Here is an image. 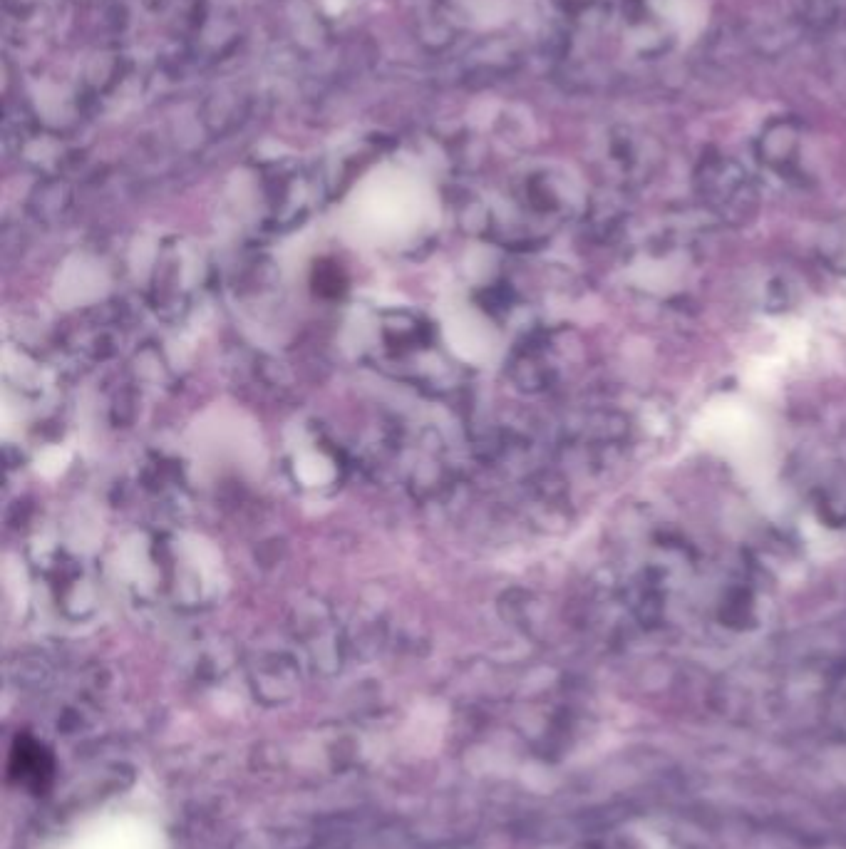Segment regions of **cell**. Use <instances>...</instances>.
Segmentation results:
<instances>
[{
	"mask_svg": "<svg viewBox=\"0 0 846 849\" xmlns=\"http://www.w3.org/2000/svg\"><path fill=\"white\" fill-rule=\"evenodd\" d=\"M194 266L196 259L184 251L169 249L167 254L159 256L152 279V303L157 311H162V316L177 318L189 308L196 279Z\"/></svg>",
	"mask_w": 846,
	"mask_h": 849,
	"instance_id": "6da1fadb",
	"label": "cell"
},
{
	"mask_svg": "<svg viewBox=\"0 0 846 849\" xmlns=\"http://www.w3.org/2000/svg\"><path fill=\"white\" fill-rule=\"evenodd\" d=\"M829 768H832V773L837 775V780H842L846 785V748L832 753V758H829Z\"/></svg>",
	"mask_w": 846,
	"mask_h": 849,
	"instance_id": "7a4b0ae2",
	"label": "cell"
}]
</instances>
